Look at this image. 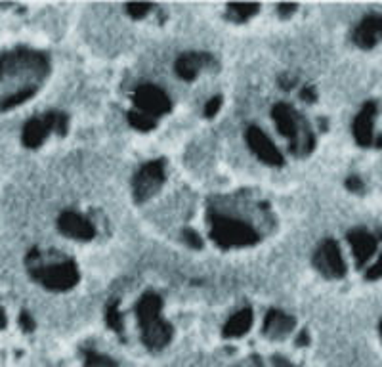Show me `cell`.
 Returning <instances> with one entry per match:
<instances>
[{
	"label": "cell",
	"mask_w": 382,
	"mask_h": 367,
	"mask_svg": "<svg viewBox=\"0 0 382 367\" xmlns=\"http://www.w3.org/2000/svg\"><path fill=\"white\" fill-rule=\"evenodd\" d=\"M346 187L350 190V192H354V194H363V182L362 178H357V176H350L348 180H346Z\"/></svg>",
	"instance_id": "obj_25"
},
{
	"label": "cell",
	"mask_w": 382,
	"mask_h": 367,
	"mask_svg": "<svg viewBox=\"0 0 382 367\" xmlns=\"http://www.w3.org/2000/svg\"><path fill=\"white\" fill-rule=\"evenodd\" d=\"M378 35H382V16L378 18Z\"/></svg>",
	"instance_id": "obj_32"
},
{
	"label": "cell",
	"mask_w": 382,
	"mask_h": 367,
	"mask_svg": "<svg viewBox=\"0 0 382 367\" xmlns=\"http://www.w3.org/2000/svg\"><path fill=\"white\" fill-rule=\"evenodd\" d=\"M253 325V312L249 308L241 310L237 312L229 322L226 323V327H224V335L226 337H241L245 335L246 331L251 329Z\"/></svg>",
	"instance_id": "obj_17"
},
{
	"label": "cell",
	"mask_w": 382,
	"mask_h": 367,
	"mask_svg": "<svg viewBox=\"0 0 382 367\" xmlns=\"http://www.w3.org/2000/svg\"><path fill=\"white\" fill-rule=\"evenodd\" d=\"M378 331H381V337H382V322H381V325H378Z\"/></svg>",
	"instance_id": "obj_33"
},
{
	"label": "cell",
	"mask_w": 382,
	"mask_h": 367,
	"mask_svg": "<svg viewBox=\"0 0 382 367\" xmlns=\"http://www.w3.org/2000/svg\"><path fill=\"white\" fill-rule=\"evenodd\" d=\"M222 105V98L220 96H214L210 102H207V105H205V115L207 117H214L216 113H218V110H220Z\"/></svg>",
	"instance_id": "obj_24"
},
{
	"label": "cell",
	"mask_w": 382,
	"mask_h": 367,
	"mask_svg": "<svg viewBox=\"0 0 382 367\" xmlns=\"http://www.w3.org/2000/svg\"><path fill=\"white\" fill-rule=\"evenodd\" d=\"M348 243L352 247V252H354V257H356V264L363 266L367 260H369L376 251V238L367 230H363V228H356V230H352L348 233Z\"/></svg>",
	"instance_id": "obj_9"
},
{
	"label": "cell",
	"mask_w": 382,
	"mask_h": 367,
	"mask_svg": "<svg viewBox=\"0 0 382 367\" xmlns=\"http://www.w3.org/2000/svg\"><path fill=\"white\" fill-rule=\"evenodd\" d=\"M134 103L142 113L145 115H162V113H169L170 111V100L169 96L157 88V86H151V84H145V86H140L136 92H134Z\"/></svg>",
	"instance_id": "obj_6"
},
{
	"label": "cell",
	"mask_w": 382,
	"mask_h": 367,
	"mask_svg": "<svg viewBox=\"0 0 382 367\" xmlns=\"http://www.w3.org/2000/svg\"><path fill=\"white\" fill-rule=\"evenodd\" d=\"M129 122L138 130H151L155 129L157 124L153 117L145 115L142 111H132V113H129Z\"/></svg>",
	"instance_id": "obj_19"
},
{
	"label": "cell",
	"mask_w": 382,
	"mask_h": 367,
	"mask_svg": "<svg viewBox=\"0 0 382 367\" xmlns=\"http://www.w3.org/2000/svg\"><path fill=\"white\" fill-rule=\"evenodd\" d=\"M279 83H281V86H283V88H291L292 83H294V78H289L283 75V77L279 78Z\"/></svg>",
	"instance_id": "obj_30"
},
{
	"label": "cell",
	"mask_w": 382,
	"mask_h": 367,
	"mask_svg": "<svg viewBox=\"0 0 382 367\" xmlns=\"http://www.w3.org/2000/svg\"><path fill=\"white\" fill-rule=\"evenodd\" d=\"M376 37H378V18L376 16L365 18L354 31V42L365 50L376 45Z\"/></svg>",
	"instance_id": "obj_14"
},
{
	"label": "cell",
	"mask_w": 382,
	"mask_h": 367,
	"mask_svg": "<svg viewBox=\"0 0 382 367\" xmlns=\"http://www.w3.org/2000/svg\"><path fill=\"white\" fill-rule=\"evenodd\" d=\"M297 10V4H279V12L281 16H291Z\"/></svg>",
	"instance_id": "obj_29"
},
{
	"label": "cell",
	"mask_w": 382,
	"mask_h": 367,
	"mask_svg": "<svg viewBox=\"0 0 382 367\" xmlns=\"http://www.w3.org/2000/svg\"><path fill=\"white\" fill-rule=\"evenodd\" d=\"M161 298L155 295V293H148L143 296L140 304H138V318H140V323L148 325V323L155 322L159 320V312H161Z\"/></svg>",
	"instance_id": "obj_16"
},
{
	"label": "cell",
	"mask_w": 382,
	"mask_h": 367,
	"mask_svg": "<svg viewBox=\"0 0 382 367\" xmlns=\"http://www.w3.org/2000/svg\"><path fill=\"white\" fill-rule=\"evenodd\" d=\"M378 277H382V255L381 258L376 260V264L367 272V279H378Z\"/></svg>",
	"instance_id": "obj_26"
},
{
	"label": "cell",
	"mask_w": 382,
	"mask_h": 367,
	"mask_svg": "<svg viewBox=\"0 0 382 367\" xmlns=\"http://www.w3.org/2000/svg\"><path fill=\"white\" fill-rule=\"evenodd\" d=\"M165 180V167L161 161H153L143 165L142 170L136 174L132 190H134V197L138 201L149 199L151 195L159 192V187L162 186Z\"/></svg>",
	"instance_id": "obj_4"
},
{
	"label": "cell",
	"mask_w": 382,
	"mask_h": 367,
	"mask_svg": "<svg viewBox=\"0 0 382 367\" xmlns=\"http://www.w3.org/2000/svg\"><path fill=\"white\" fill-rule=\"evenodd\" d=\"M184 241L189 245V247H193V249H199L201 247V238H199V233L193 232V230H186L184 232Z\"/></svg>",
	"instance_id": "obj_23"
},
{
	"label": "cell",
	"mask_w": 382,
	"mask_h": 367,
	"mask_svg": "<svg viewBox=\"0 0 382 367\" xmlns=\"http://www.w3.org/2000/svg\"><path fill=\"white\" fill-rule=\"evenodd\" d=\"M376 115V103L369 102L365 103L362 111L357 113L356 121H354V136L359 146L369 148L375 144V134H373V121Z\"/></svg>",
	"instance_id": "obj_10"
},
{
	"label": "cell",
	"mask_w": 382,
	"mask_h": 367,
	"mask_svg": "<svg viewBox=\"0 0 382 367\" xmlns=\"http://www.w3.org/2000/svg\"><path fill=\"white\" fill-rule=\"evenodd\" d=\"M172 339V327L167 322L155 320V322L143 325V342L151 350H161Z\"/></svg>",
	"instance_id": "obj_12"
},
{
	"label": "cell",
	"mask_w": 382,
	"mask_h": 367,
	"mask_svg": "<svg viewBox=\"0 0 382 367\" xmlns=\"http://www.w3.org/2000/svg\"><path fill=\"white\" fill-rule=\"evenodd\" d=\"M58 228L59 232L67 235V238L73 239H80V241H88L96 235V230H94V226L85 219V216H80L77 213H64L58 219Z\"/></svg>",
	"instance_id": "obj_8"
},
{
	"label": "cell",
	"mask_w": 382,
	"mask_h": 367,
	"mask_svg": "<svg viewBox=\"0 0 382 367\" xmlns=\"http://www.w3.org/2000/svg\"><path fill=\"white\" fill-rule=\"evenodd\" d=\"M210 62L207 54H184L176 62V73L180 75L181 78L186 81H191V78L197 77V73L201 71L203 67Z\"/></svg>",
	"instance_id": "obj_13"
},
{
	"label": "cell",
	"mask_w": 382,
	"mask_h": 367,
	"mask_svg": "<svg viewBox=\"0 0 382 367\" xmlns=\"http://www.w3.org/2000/svg\"><path fill=\"white\" fill-rule=\"evenodd\" d=\"M37 277L44 287L52 291H65L71 289L78 284V270L73 262H59L56 266H46L35 270Z\"/></svg>",
	"instance_id": "obj_3"
},
{
	"label": "cell",
	"mask_w": 382,
	"mask_h": 367,
	"mask_svg": "<svg viewBox=\"0 0 382 367\" xmlns=\"http://www.w3.org/2000/svg\"><path fill=\"white\" fill-rule=\"evenodd\" d=\"M54 122H56V113L46 115L44 119H32L27 122L25 130H23V142L29 148H37L44 142L46 134L54 130Z\"/></svg>",
	"instance_id": "obj_11"
},
{
	"label": "cell",
	"mask_w": 382,
	"mask_h": 367,
	"mask_svg": "<svg viewBox=\"0 0 382 367\" xmlns=\"http://www.w3.org/2000/svg\"><path fill=\"white\" fill-rule=\"evenodd\" d=\"M85 367H117V363L109 360L107 356L96 354V352H86Z\"/></svg>",
	"instance_id": "obj_20"
},
{
	"label": "cell",
	"mask_w": 382,
	"mask_h": 367,
	"mask_svg": "<svg viewBox=\"0 0 382 367\" xmlns=\"http://www.w3.org/2000/svg\"><path fill=\"white\" fill-rule=\"evenodd\" d=\"M300 98H302L304 102L311 103V102H314V100H316V92L311 91V88H304V91L300 92Z\"/></svg>",
	"instance_id": "obj_28"
},
{
	"label": "cell",
	"mask_w": 382,
	"mask_h": 367,
	"mask_svg": "<svg viewBox=\"0 0 382 367\" xmlns=\"http://www.w3.org/2000/svg\"><path fill=\"white\" fill-rule=\"evenodd\" d=\"M107 323H109V327L113 329L115 333H123L124 331L123 318H121L117 304H113V306H109V310H107Z\"/></svg>",
	"instance_id": "obj_21"
},
{
	"label": "cell",
	"mask_w": 382,
	"mask_h": 367,
	"mask_svg": "<svg viewBox=\"0 0 382 367\" xmlns=\"http://www.w3.org/2000/svg\"><path fill=\"white\" fill-rule=\"evenodd\" d=\"M149 8H151V4H145V2H132V4H126V12H129L132 18L140 20V18H143V16L149 12Z\"/></svg>",
	"instance_id": "obj_22"
},
{
	"label": "cell",
	"mask_w": 382,
	"mask_h": 367,
	"mask_svg": "<svg viewBox=\"0 0 382 367\" xmlns=\"http://www.w3.org/2000/svg\"><path fill=\"white\" fill-rule=\"evenodd\" d=\"M210 224H213V239L222 247H241V245H253L258 241V233L241 220L213 213Z\"/></svg>",
	"instance_id": "obj_1"
},
{
	"label": "cell",
	"mask_w": 382,
	"mask_h": 367,
	"mask_svg": "<svg viewBox=\"0 0 382 367\" xmlns=\"http://www.w3.org/2000/svg\"><path fill=\"white\" fill-rule=\"evenodd\" d=\"M298 344H308V335H306V331H304V333H300Z\"/></svg>",
	"instance_id": "obj_31"
},
{
	"label": "cell",
	"mask_w": 382,
	"mask_h": 367,
	"mask_svg": "<svg viewBox=\"0 0 382 367\" xmlns=\"http://www.w3.org/2000/svg\"><path fill=\"white\" fill-rule=\"evenodd\" d=\"M292 327H294V320L289 316H285L283 312H279V310H270V314L265 316V323L264 329L265 333L273 339H277V337H285L287 333H291Z\"/></svg>",
	"instance_id": "obj_15"
},
{
	"label": "cell",
	"mask_w": 382,
	"mask_h": 367,
	"mask_svg": "<svg viewBox=\"0 0 382 367\" xmlns=\"http://www.w3.org/2000/svg\"><path fill=\"white\" fill-rule=\"evenodd\" d=\"M246 142H249L251 149H253L254 153L258 155L264 163L273 165V167H281V165H283V155L279 153V149L273 146L272 140L260 129L251 127V129L246 130Z\"/></svg>",
	"instance_id": "obj_7"
},
{
	"label": "cell",
	"mask_w": 382,
	"mask_h": 367,
	"mask_svg": "<svg viewBox=\"0 0 382 367\" xmlns=\"http://www.w3.org/2000/svg\"><path fill=\"white\" fill-rule=\"evenodd\" d=\"M314 264L318 268L325 277H333V279H338L346 274V264H344L342 255H340V249H338L337 241H325L321 247H319L316 255H314Z\"/></svg>",
	"instance_id": "obj_5"
},
{
	"label": "cell",
	"mask_w": 382,
	"mask_h": 367,
	"mask_svg": "<svg viewBox=\"0 0 382 367\" xmlns=\"http://www.w3.org/2000/svg\"><path fill=\"white\" fill-rule=\"evenodd\" d=\"M272 115L275 124H277L279 132L292 140L291 148L294 153H298V149H302V146H300V140H302V138H304L306 142H314V136H311L310 132H304V134H302V130H300V119H298V115L294 113V110H292L291 105L279 103V105L273 107Z\"/></svg>",
	"instance_id": "obj_2"
},
{
	"label": "cell",
	"mask_w": 382,
	"mask_h": 367,
	"mask_svg": "<svg viewBox=\"0 0 382 367\" xmlns=\"http://www.w3.org/2000/svg\"><path fill=\"white\" fill-rule=\"evenodd\" d=\"M21 327L25 329V331H32L35 329V322L27 314H21Z\"/></svg>",
	"instance_id": "obj_27"
},
{
	"label": "cell",
	"mask_w": 382,
	"mask_h": 367,
	"mask_svg": "<svg viewBox=\"0 0 382 367\" xmlns=\"http://www.w3.org/2000/svg\"><path fill=\"white\" fill-rule=\"evenodd\" d=\"M227 10H229V16L234 20L245 21L258 12V4H253V2H234V4H229Z\"/></svg>",
	"instance_id": "obj_18"
}]
</instances>
